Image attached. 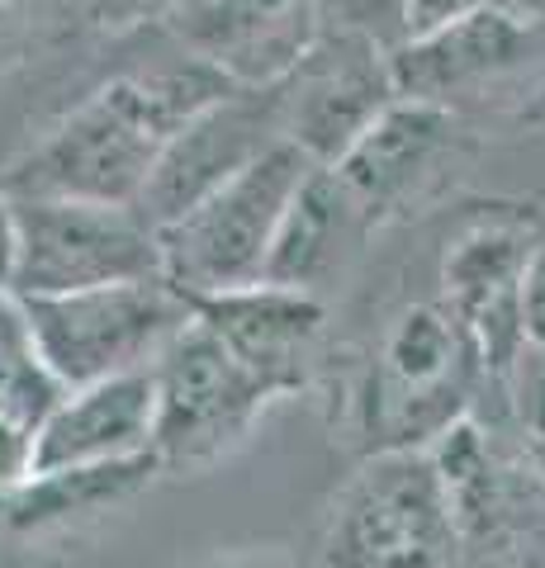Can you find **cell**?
I'll use <instances>...</instances> for the list:
<instances>
[{
  "instance_id": "6da1fadb",
  "label": "cell",
  "mask_w": 545,
  "mask_h": 568,
  "mask_svg": "<svg viewBox=\"0 0 545 568\" xmlns=\"http://www.w3.org/2000/svg\"><path fill=\"white\" fill-rule=\"evenodd\" d=\"M148 29L157 39L152 58L119 67L110 81L81 95L24 152L0 166V185L14 200L43 194V200L138 204L166 142L238 85L214 62L171 43L157 24Z\"/></svg>"
},
{
  "instance_id": "7a4b0ae2",
  "label": "cell",
  "mask_w": 545,
  "mask_h": 568,
  "mask_svg": "<svg viewBox=\"0 0 545 568\" xmlns=\"http://www.w3.org/2000/svg\"><path fill=\"white\" fill-rule=\"evenodd\" d=\"M480 384H488V375L470 327L451 313L446 298H417L390 317L375 351L342 384V436L356 440L365 455L432 446L470 417V398L480 394Z\"/></svg>"
},
{
  "instance_id": "3957f363",
  "label": "cell",
  "mask_w": 545,
  "mask_h": 568,
  "mask_svg": "<svg viewBox=\"0 0 545 568\" xmlns=\"http://www.w3.org/2000/svg\"><path fill=\"white\" fill-rule=\"evenodd\" d=\"M319 568H465L461 526L432 446L371 450L332 493L313 540Z\"/></svg>"
},
{
  "instance_id": "277c9868",
  "label": "cell",
  "mask_w": 545,
  "mask_h": 568,
  "mask_svg": "<svg viewBox=\"0 0 545 568\" xmlns=\"http://www.w3.org/2000/svg\"><path fill=\"white\" fill-rule=\"evenodd\" d=\"M319 166L294 142H275L248 171L209 190L181 219L157 227L162 242V275L190 298L228 294L242 284H261L275 252L280 223L294 204L304 175Z\"/></svg>"
},
{
  "instance_id": "5b68a950",
  "label": "cell",
  "mask_w": 545,
  "mask_h": 568,
  "mask_svg": "<svg viewBox=\"0 0 545 568\" xmlns=\"http://www.w3.org/2000/svg\"><path fill=\"white\" fill-rule=\"evenodd\" d=\"M394 81L398 95L442 104L470 129L503 114L526 119V100L545 91V20L488 0L394 48Z\"/></svg>"
},
{
  "instance_id": "8992f818",
  "label": "cell",
  "mask_w": 545,
  "mask_h": 568,
  "mask_svg": "<svg viewBox=\"0 0 545 568\" xmlns=\"http://www.w3.org/2000/svg\"><path fill=\"white\" fill-rule=\"evenodd\" d=\"M24 304L39 361L62 388L152 369L157 355L195 323V298L166 275L95 284L77 294H24Z\"/></svg>"
},
{
  "instance_id": "52a82bcc",
  "label": "cell",
  "mask_w": 545,
  "mask_h": 568,
  "mask_svg": "<svg viewBox=\"0 0 545 568\" xmlns=\"http://www.w3.org/2000/svg\"><path fill=\"white\" fill-rule=\"evenodd\" d=\"M152 379H157L152 455L162 474L214 469L219 459H228L252 436L261 413L275 403L200 313L157 355Z\"/></svg>"
},
{
  "instance_id": "ba28073f",
  "label": "cell",
  "mask_w": 545,
  "mask_h": 568,
  "mask_svg": "<svg viewBox=\"0 0 545 568\" xmlns=\"http://www.w3.org/2000/svg\"><path fill=\"white\" fill-rule=\"evenodd\" d=\"M14 219H20V261L10 290L29 298L162 275V242L138 204L39 194V200H14Z\"/></svg>"
},
{
  "instance_id": "9c48e42d",
  "label": "cell",
  "mask_w": 545,
  "mask_h": 568,
  "mask_svg": "<svg viewBox=\"0 0 545 568\" xmlns=\"http://www.w3.org/2000/svg\"><path fill=\"white\" fill-rule=\"evenodd\" d=\"M470 568H545V474L503 459L494 432L461 417L432 440Z\"/></svg>"
},
{
  "instance_id": "30bf717a",
  "label": "cell",
  "mask_w": 545,
  "mask_h": 568,
  "mask_svg": "<svg viewBox=\"0 0 545 568\" xmlns=\"http://www.w3.org/2000/svg\"><path fill=\"white\" fill-rule=\"evenodd\" d=\"M275 91L285 142H294L309 162L337 166L361 133L398 100L394 52L361 33L319 29V39L275 81Z\"/></svg>"
},
{
  "instance_id": "8fae6325",
  "label": "cell",
  "mask_w": 545,
  "mask_h": 568,
  "mask_svg": "<svg viewBox=\"0 0 545 568\" xmlns=\"http://www.w3.org/2000/svg\"><path fill=\"white\" fill-rule=\"evenodd\" d=\"M470 123L442 104L398 95L332 171L346 181L380 233L451 185L455 166L470 152Z\"/></svg>"
},
{
  "instance_id": "7c38bea8",
  "label": "cell",
  "mask_w": 545,
  "mask_h": 568,
  "mask_svg": "<svg viewBox=\"0 0 545 568\" xmlns=\"http://www.w3.org/2000/svg\"><path fill=\"white\" fill-rule=\"evenodd\" d=\"M280 133V91L271 85H233L223 100L200 110L181 133L166 142L162 162H157L152 181L143 190V219L162 227L181 219L190 204H200L209 190L233 181L238 171H248L256 156H266Z\"/></svg>"
},
{
  "instance_id": "4fadbf2b",
  "label": "cell",
  "mask_w": 545,
  "mask_h": 568,
  "mask_svg": "<svg viewBox=\"0 0 545 568\" xmlns=\"http://www.w3.org/2000/svg\"><path fill=\"white\" fill-rule=\"evenodd\" d=\"M536 237L517 219H480L451 237L442 256V298L470 327L484 355V375L494 388L507 384L517 355L526 351L522 284Z\"/></svg>"
},
{
  "instance_id": "5bb4252c",
  "label": "cell",
  "mask_w": 545,
  "mask_h": 568,
  "mask_svg": "<svg viewBox=\"0 0 545 568\" xmlns=\"http://www.w3.org/2000/svg\"><path fill=\"white\" fill-rule=\"evenodd\" d=\"M195 313L219 332V342L252 369L271 398H294L319 379L327 342V298L261 280L228 294L195 298Z\"/></svg>"
},
{
  "instance_id": "9a60e30c",
  "label": "cell",
  "mask_w": 545,
  "mask_h": 568,
  "mask_svg": "<svg viewBox=\"0 0 545 568\" xmlns=\"http://www.w3.org/2000/svg\"><path fill=\"white\" fill-rule=\"evenodd\" d=\"M157 29L238 85H271L319 39V0H171Z\"/></svg>"
},
{
  "instance_id": "2e32d148",
  "label": "cell",
  "mask_w": 545,
  "mask_h": 568,
  "mask_svg": "<svg viewBox=\"0 0 545 568\" xmlns=\"http://www.w3.org/2000/svg\"><path fill=\"white\" fill-rule=\"evenodd\" d=\"M157 478H162V465H157L152 450L129 459H104V465L39 469L29 484L0 497V540L43 545L77 536L81 526H95L110 511L129 507Z\"/></svg>"
},
{
  "instance_id": "e0dca14e",
  "label": "cell",
  "mask_w": 545,
  "mask_h": 568,
  "mask_svg": "<svg viewBox=\"0 0 545 568\" xmlns=\"http://www.w3.org/2000/svg\"><path fill=\"white\" fill-rule=\"evenodd\" d=\"M371 237L375 223L365 219V209L356 204L342 175L332 166H313L294 194L285 223H280L266 280L327 298V290H337L351 275Z\"/></svg>"
},
{
  "instance_id": "ac0fdd59",
  "label": "cell",
  "mask_w": 545,
  "mask_h": 568,
  "mask_svg": "<svg viewBox=\"0 0 545 568\" xmlns=\"http://www.w3.org/2000/svg\"><path fill=\"white\" fill-rule=\"evenodd\" d=\"M152 426H157L152 369L67 388L39 432V469L104 465V459L148 455Z\"/></svg>"
},
{
  "instance_id": "d6986e66",
  "label": "cell",
  "mask_w": 545,
  "mask_h": 568,
  "mask_svg": "<svg viewBox=\"0 0 545 568\" xmlns=\"http://www.w3.org/2000/svg\"><path fill=\"white\" fill-rule=\"evenodd\" d=\"M503 413L513 426L517 459L545 474V346H532L517 355L513 375L503 384Z\"/></svg>"
},
{
  "instance_id": "ffe728a7",
  "label": "cell",
  "mask_w": 545,
  "mask_h": 568,
  "mask_svg": "<svg viewBox=\"0 0 545 568\" xmlns=\"http://www.w3.org/2000/svg\"><path fill=\"white\" fill-rule=\"evenodd\" d=\"M319 20L323 29L361 33V39H371L390 52L413 39L408 0H319Z\"/></svg>"
},
{
  "instance_id": "44dd1931",
  "label": "cell",
  "mask_w": 545,
  "mask_h": 568,
  "mask_svg": "<svg viewBox=\"0 0 545 568\" xmlns=\"http://www.w3.org/2000/svg\"><path fill=\"white\" fill-rule=\"evenodd\" d=\"M39 417L20 413V407H0V497L39 474Z\"/></svg>"
},
{
  "instance_id": "7402d4cb",
  "label": "cell",
  "mask_w": 545,
  "mask_h": 568,
  "mask_svg": "<svg viewBox=\"0 0 545 568\" xmlns=\"http://www.w3.org/2000/svg\"><path fill=\"white\" fill-rule=\"evenodd\" d=\"M62 379L43 361H29L20 369H0V407H20V413L48 422V413L62 403Z\"/></svg>"
},
{
  "instance_id": "603a6c76",
  "label": "cell",
  "mask_w": 545,
  "mask_h": 568,
  "mask_svg": "<svg viewBox=\"0 0 545 568\" xmlns=\"http://www.w3.org/2000/svg\"><path fill=\"white\" fill-rule=\"evenodd\" d=\"M29 361H39L33 346V323H29V304L20 290L0 284V369H20Z\"/></svg>"
},
{
  "instance_id": "cb8c5ba5",
  "label": "cell",
  "mask_w": 545,
  "mask_h": 568,
  "mask_svg": "<svg viewBox=\"0 0 545 568\" xmlns=\"http://www.w3.org/2000/svg\"><path fill=\"white\" fill-rule=\"evenodd\" d=\"M171 0H85V14H91V24L114 33V39H124V33H138L157 24L166 14Z\"/></svg>"
},
{
  "instance_id": "d4e9b609",
  "label": "cell",
  "mask_w": 545,
  "mask_h": 568,
  "mask_svg": "<svg viewBox=\"0 0 545 568\" xmlns=\"http://www.w3.org/2000/svg\"><path fill=\"white\" fill-rule=\"evenodd\" d=\"M522 323H526V342L545 346V237L536 242L532 265H526V284H522Z\"/></svg>"
},
{
  "instance_id": "484cf974",
  "label": "cell",
  "mask_w": 545,
  "mask_h": 568,
  "mask_svg": "<svg viewBox=\"0 0 545 568\" xmlns=\"http://www.w3.org/2000/svg\"><path fill=\"white\" fill-rule=\"evenodd\" d=\"M488 6V0H408V10H413V33H427L436 24H451V20H461V14L470 10H480Z\"/></svg>"
},
{
  "instance_id": "4316f807",
  "label": "cell",
  "mask_w": 545,
  "mask_h": 568,
  "mask_svg": "<svg viewBox=\"0 0 545 568\" xmlns=\"http://www.w3.org/2000/svg\"><path fill=\"white\" fill-rule=\"evenodd\" d=\"M14 261H20V219H14V194L0 185V284H14Z\"/></svg>"
},
{
  "instance_id": "83f0119b",
  "label": "cell",
  "mask_w": 545,
  "mask_h": 568,
  "mask_svg": "<svg viewBox=\"0 0 545 568\" xmlns=\"http://www.w3.org/2000/svg\"><path fill=\"white\" fill-rule=\"evenodd\" d=\"M498 6L517 10V14H532V20H545V0H498Z\"/></svg>"
},
{
  "instance_id": "f1b7e54d",
  "label": "cell",
  "mask_w": 545,
  "mask_h": 568,
  "mask_svg": "<svg viewBox=\"0 0 545 568\" xmlns=\"http://www.w3.org/2000/svg\"><path fill=\"white\" fill-rule=\"evenodd\" d=\"M10 20H14V6H0V33L10 29Z\"/></svg>"
}]
</instances>
